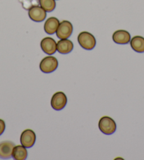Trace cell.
<instances>
[{
	"label": "cell",
	"mask_w": 144,
	"mask_h": 160,
	"mask_svg": "<svg viewBox=\"0 0 144 160\" xmlns=\"http://www.w3.org/2000/svg\"><path fill=\"white\" fill-rule=\"evenodd\" d=\"M28 157L26 148L23 145H16L13 148L12 157L16 160H25Z\"/></svg>",
	"instance_id": "5bb4252c"
},
{
	"label": "cell",
	"mask_w": 144,
	"mask_h": 160,
	"mask_svg": "<svg viewBox=\"0 0 144 160\" xmlns=\"http://www.w3.org/2000/svg\"><path fill=\"white\" fill-rule=\"evenodd\" d=\"M39 5L46 12H52L56 7L55 0H40Z\"/></svg>",
	"instance_id": "9a60e30c"
},
{
	"label": "cell",
	"mask_w": 144,
	"mask_h": 160,
	"mask_svg": "<svg viewBox=\"0 0 144 160\" xmlns=\"http://www.w3.org/2000/svg\"><path fill=\"white\" fill-rule=\"evenodd\" d=\"M130 45L135 52L138 53L144 52V38L139 35L134 36L130 40Z\"/></svg>",
	"instance_id": "4fadbf2b"
},
{
	"label": "cell",
	"mask_w": 144,
	"mask_h": 160,
	"mask_svg": "<svg viewBox=\"0 0 144 160\" xmlns=\"http://www.w3.org/2000/svg\"><path fill=\"white\" fill-rule=\"evenodd\" d=\"M40 47L42 50L48 55L54 54L57 52V42L53 38L46 37L41 40Z\"/></svg>",
	"instance_id": "52a82bcc"
},
{
	"label": "cell",
	"mask_w": 144,
	"mask_h": 160,
	"mask_svg": "<svg viewBox=\"0 0 144 160\" xmlns=\"http://www.w3.org/2000/svg\"><path fill=\"white\" fill-rule=\"evenodd\" d=\"M58 67V61L54 57L48 56L42 59L40 63V69L45 73L54 72Z\"/></svg>",
	"instance_id": "3957f363"
},
{
	"label": "cell",
	"mask_w": 144,
	"mask_h": 160,
	"mask_svg": "<svg viewBox=\"0 0 144 160\" xmlns=\"http://www.w3.org/2000/svg\"><path fill=\"white\" fill-rule=\"evenodd\" d=\"M112 40L115 43L119 45H126L130 42L131 35L126 30H118L113 33Z\"/></svg>",
	"instance_id": "9c48e42d"
},
{
	"label": "cell",
	"mask_w": 144,
	"mask_h": 160,
	"mask_svg": "<svg viewBox=\"0 0 144 160\" xmlns=\"http://www.w3.org/2000/svg\"><path fill=\"white\" fill-rule=\"evenodd\" d=\"M60 23L58 18L55 17H49L47 19L45 25H44V30L47 34L53 35L57 32V30Z\"/></svg>",
	"instance_id": "8fae6325"
},
{
	"label": "cell",
	"mask_w": 144,
	"mask_h": 160,
	"mask_svg": "<svg viewBox=\"0 0 144 160\" xmlns=\"http://www.w3.org/2000/svg\"><path fill=\"white\" fill-rule=\"evenodd\" d=\"M74 49V44L70 40L61 39L57 43V51L60 54H66L70 53Z\"/></svg>",
	"instance_id": "7c38bea8"
},
{
	"label": "cell",
	"mask_w": 144,
	"mask_h": 160,
	"mask_svg": "<svg viewBox=\"0 0 144 160\" xmlns=\"http://www.w3.org/2000/svg\"><path fill=\"white\" fill-rule=\"evenodd\" d=\"M5 128H6V124H5L4 121L0 118V136L2 134H3L5 131Z\"/></svg>",
	"instance_id": "e0dca14e"
},
{
	"label": "cell",
	"mask_w": 144,
	"mask_h": 160,
	"mask_svg": "<svg viewBox=\"0 0 144 160\" xmlns=\"http://www.w3.org/2000/svg\"><path fill=\"white\" fill-rule=\"evenodd\" d=\"M98 127L100 131L105 135H112L116 131L117 124L111 117H102L99 121Z\"/></svg>",
	"instance_id": "7a4b0ae2"
},
{
	"label": "cell",
	"mask_w": 144,
	"mask_h": 160,
	"mask_svg": "<svg viewBox=\"0 0 144 160\" xmlns=\"http://www.w3.org/2000/svg\"><path fill=\"white\" fill-rule=\"evenodd\" d=\"M79 44L85 50H92L96 45V40L93 34L87 31L80 32L77 38Z\"/></svg>",
	"instance_id": "6da1fadb"
},
{
	"label": "cell",
	"mask_w": 144,
	"mask_h": 160,
	"mask_svg": "<svg viewBox=\"0 0 144 160\" xmlns=\"http://www.w3.org/2000/svg\"><path fill=\"white\" fill-rule=\"evenodd\" d=\"M14 147V143L9 140L0 142V158L6 159L12 157Z\"/></svg>",
	"instance_id": "30bf717a"
},
{
	"label": "cell",
	"mask_w": 144,
	"mask_h": 160,
	"mask_svg": "<svg viewBox=\"0 0 144 160\" xmlns=\"http://www.w3.org/2000/svg\"><path fill=\"white\" fill-rule=\"evenodd\" d=\"M73 32V26L69 21H62L59 25L56 34L59 39H68Z\"/></svg>",
	"instance_id": "277c9868"
},
{
	"label": "cell",
	"mask_w": 144,
	"mask_h": 160,
	"mask_svg": "<svg viewBox=\"0 0 144 160\" xmlns=\"http://www.w3.org/2000/svg\"><path fill=\"white\" fill-rule=\"evenodd\" d=\"M36 140L35 132L31 129H26L22 132L20 141L22 145L26 148H30L34 145Z\"/></svg>",
	"instance_id": "8992f818"
},
{
	"label": "cell",
	"mask_w": 144,
	"mask_h": 160,
	"mask_svg": "<svg viewBox=\"0 0 144 160\" xmlns=\"http://www.w3.org/2000/svg\"><path fill=\"white\" fill-rule=\"evenodd\" d=\"M67 103V98L63 92H57L52 96L51 100V106L57 111L62 110L65 107Z\"/></svg>",
	"instance_id": "5b68a950"
},
{
	"label": "cell",
	"mask_w": 144,
	"mask_h": 160,
	"mask_svg": "<svg viewBox=\"0 0 144 160\" xmlns=\"http://www.w3.org/2000/svg\"><path fill=\"white\" fill-rule=\"evenodd\" d=\"M28 16L33 21L39 23L46 18L47 13L41 7L35 6L30 8L28 10Z\"/></svg>",
	"instance_id": "ba28073f"
},
{
	"label": "cell",
	"mask_w": 144,
	"mask_h": 160,
	"mask_svg": "<svg viewBox=\"0 0 144 160\" xmlns=\"http://www.w3.org/2000/svg\"><path fill=\"white\" fill-rule=\"evenodd\" d=\"M40 0H20L22 7L24 9L29 10L30 8L39 5Z\"/></svg>",
	"instance_id": "2e32d148"
}]
</instances>
